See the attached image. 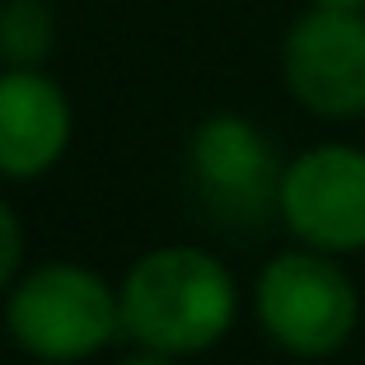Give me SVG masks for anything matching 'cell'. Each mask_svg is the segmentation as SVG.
Masks as SVG:
<instances>
[{
	"instance_id": "8",
	"label": "cell",
	"mask_w": 365,
	"mask_h": 365,
	"mask_svg": "<svg viewBox=\"0 0 365 365\" xmlns=\"http://www.w3.org/2000/svg\"><path fill=\"white\" fill-rule=\"evenodd\" d=\"M56 43V19L47 0H0V61L38 66Z\"/></svg>"
},
{
	"instance_id": "2",
	"label": "cell",
	"mask_w": 365,
	"mask_h": 365,
	"mask_svg": "<svg viewBox=\"0 0 365 365\" xmlns=\"http://www.w3.org/2000/svg\"><path fill=\"white\" fill-rule=\"evenodd\" d=\"M10 333L38 361H80L118 337L122 328V295H113L98 272L56 262L33 272L10 295Z\"/></svg>"
},
{
	"instance_id": "6",
	"label": "cell",
	"mask_w": 365,
	"mask_h": 365,
	"mask_svg": "<svg viewBox=\"0 0 365 365\" xmlns=\"http://www.w3.org/2000/svg\"><path fill=\"white\" fill-rule=\"evenodd\" d=\"M277 211L319 253L365 248V150L314 145L281 173Z\"/></svg>"
},
{
	"instance_id": "1",
	"label": "cell",
	"mask_w": 365,
	"mask_h": 365,
	"mask_svg": "<svg viewBox=\"0 0 365 365\" xmlns=\"http://www.w3.org/2000/svg\"><path fill=\"white\" fill-rule=\"evenodd\" d=\"M235 281L202 248H155L122 281V333L164 356L220 342L235 323Z\"/></svg>"
},
{
	"instance_id": "10",
	"label": "cell",
	"mask_w": 365,
	"mask_h": 365,
	"mask_svg": "<svg viewBox=\"0 0 365 365\" xmlns=\"http://www.w3.org/2000/svg\"><path fill=\"white\" fill-rule=\"evenodd\" d=\"M122 365H173V361L164 351H150V346H145L140 356H131V361H122Z\"/></svg>"
},
{
	"instance_id": "11",
	"label": "cell",
	"mask_w": 365,
	"mask_h": 365,
	"mask_svg": "<svg viewBox=\"0 0 365 365\" xmlns=\"http://www.w3.org/2000/svg\"><path fill=\"white\" fill-rule=\"evenodd\" d=\"M323 10H365V0H314Z\"/></svg>"
},
{
	"instance_id": "4",
	"label": "cell",
	"mask_w": 365,
	"mask_h": 365,
	"mask_svg": "<svg viewBox=\"0 0 365 365\" xmlns=\"http://www.w3.org/2000/svg\"><path fill=\"white\" fill-rule=\"evenodd\" d=\"M286 89L319 118L365 113V10H323L290 24L281 43Z\"/></svg>"
},
{
	"instance_id": "5",
	"label": "cell",
	"mask_w": 365,
	"mask_h": 365,
	"mask_svg": "<svg viewBox=\"0 0 365 365\" xmlns=\"http://www.w3.org/2000/svg\"><path fill=\"white\" fill-rule=\"evenodd\" d=\"M187 160H192L202 202L211 206V215H220L230 225H258L281 202V173L286 169L277 164L272 140L248 118H235V113L206 118L192 131Z\"/></svg>"
},
{
	"instance_id": "3",
	"label": "cell",
	"mask_w": 365,
	"mask_h": 365,
	"mask_svg": "<svg viewBox=\"0 0 365 365\" xmlns=\"http://www.w3.org/2000/svg\"><path fill=\"white\" fill-rule=\"evenodd\" d=\"M356 290L328 253H281L258 277V319L290 356H328L356 328Z\"/></svg>"
},
{
	"instance_id": "9",
	"label": "cell",
	"mask_w": 365,
	"mask_h": 365,
	"mask_svg": "<svg viewBox=\"0 0 365 365\" xmlns=\"http://www.w3.org/2000/svg\"><path fill=\"white\" fill-rule=\"evenodd\" d=\"M19 258H24V230L14 220V211L0 202V290L10 286V277L19 272Z\"/></svg>"
},
{
	"instance_id": "7",
	"label": "cell",
	"mask_w": 365,
	"mask_h": 365,
	"mask_svg": "<svg viewBox=\"0 0 365 365\" xmlns=\"http://www.w3.org/2000/svg\"><path fill=\"white\" fill-rule=\"evenodd\" d=\"M71 140V103L38 66L0 71V173L38 178L61 160Z\"/></svg>"
}]
</instances>
